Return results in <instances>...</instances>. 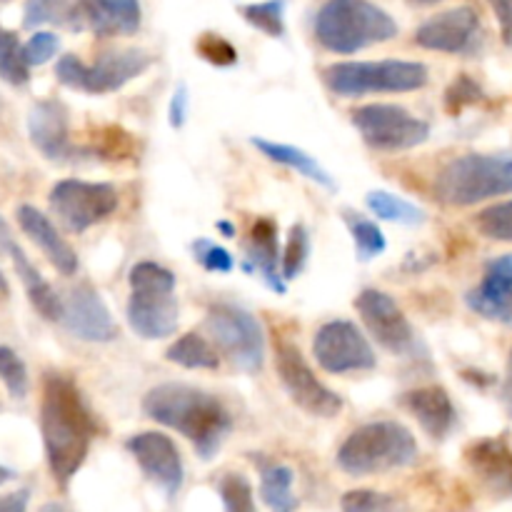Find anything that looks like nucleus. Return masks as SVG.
I'll return each mask as SVG.
<instances>
[{"label":"nucleus","instance_id":"nucleus-7","mask_svg":"<svg viewBox=\"0 0 512 512\" xmlns=\"http://www.w3.org/2000/svg\"><path fill=\"white\" fill-rule=\"evenodd\" d=\"M150 65H153V58L138 48L105 50L93 65H85L78 55L68 53L55 65V78L65 88L83 90L90 95H105L125 88L130 80L140 78Z\"/></svg>","mask_w":512,"mask_h":512},{"label":"nucleus","instance_id":"nucleus-14","mask_svg":"<svg viewBox=\"0 0 512 512\" xmlns=\"http://www.w3.org/2000/svg\"><path fill=\"white\" fill-rule=\"evenodd\" d=\"M415 43L425 50L448 55H473L483 43V23L470 5L443 10L415 30Z\"/></svg>","mask_w":512,"mask_h":512},{"label":"nucleus","instance_id":"nucleus-18","mask_svg":"<svg viewBox=\"0 0 512 512\" xmlns=\"http://www.w3.org/2000/svg\"><path fill=\"white\" fill-rule=\"evenodd\" d=\"M180 305L175 293L133 290L128 300V325L138 338L163 340L178 330Z\"/></svg>","mask_w":512,"mask_h":512},{"label":"nucleus","instance_id":"nucleus-51","mask_svg":"<svg viewBox=\"0 0 512 512\" xmlns=\"http://www.w3.org/2000/svg\"><path fill=\"white\" fill-rule=\"evenodd\" d=\"M408 3L415 5V8H428V5H438L443 0H408Z\"/></svg>","mask_w":512,"mask_h":512},{"label":"nucleus","instance_id":"nucleus-53","mask_svg":"<svg viewBox=\"0 0 512 512\" xmlns=\"http://www.w3.org/2000/svg\"><path fill=\"white\" fill-rule=\"evenodd\" d=\"M40 512H63V510H60V505L50 503V505H45V508H43V510H40Z\"/></svg>","mask_w":512,"mask_h":512},{"label":"nucleus","instance_id":"nucleus-23","mask_svg":"<svg viewBox=\"0 0 512 512\" xmlns=\"http://www.w3.org/2000/svg\"><path fill=\"white\" fill-rule=\"evenodd\" d=\"M470 470L488 485L493 493L512 495V450L500 438L475 440L465 450Z\"/></svg>","mask_w":512,"mask_h":512},{"label":"nucleus","instance_id":"nucleus-1","mask_svg":"<svg viewBox=\"0 0 512 512\" xmlns=\"http://www.w3.org/2000/svg\"><path fill=\"white\" fill-rule=\"evenodd\" d=\"M40 433L50 473L60 485H68L83 468L90 453L98 423L85 405L78 385L60 373H48L43 380L40 400Z\"/></svg>","mask_w":512,"mask_h":512},{"label":"nucleus","instance_id":"nucleus-33","mask_svg":"<svg viewBox=\"0 0 512 512\" xmlns=\"http://www.w3.org/2000/svg\"><path fill=\"white\" fill-rule=\"evenodd\" d=\"M73 8L75 0H28L23 25L25 28H38V25H65V28H70Z\"/></svg>","mask_w":512,"mask_h":512},{"label":"nucleus","instance_id":"nucleus-40","mask_svg":"<svg viewBox=\"0 0 512 512\" xmlns=\"http://www.w3.org/2000/svg\"><path fill=\"white\" fill-rule=\"evenodd\" d=\"M195 50L200 53V58L208 60L210 65H218V68H230V65L238 63V50L233 48L230 40H225L218 33H203L195 43Z\"/></svg>","mask_w":512,"mask_h":512},{"label":"nucleus","instance_id":"nucleus-34","mask_svg":"<svg viewBox=\"0 0 512 512\" xmlns=\"http://www.w3.org/2000/svg\"><path fill=\"white\" fill-rule=\"evenodd\" d=\"M308 255H310V235L308 228L303 223H295L290 228L288 235V243H285V253H283V278L285 280H295L300 273H303L305 263H308Z\"/></svg>","mask_w":512,"mask_h":512},{"label":"nucleus","instance_id":"nucleus-41","mask_svg":"<svg viewBox=\"0 0 512 512\" xmlns=\"http://www.w3.org/2000/svg\"><path fill=\"white\" fill-rule=\"evenodd\" d=\"M343 512H393L395 500L378 490H350L340 500Z\"/></svg>","mask_w":512,"mask_h":512},{"label":"nucleus","instance_id":"nucleus-42","mask_svg":"<svg viewBox=\"0 0 512 512\" xmlns=\"http://www.w3.org/2000/svg\"><path fill=\"white\" fill-rule=\"evenodd\" d=\"M193 253H195V260H198L208 273H230V270L235 268L233 255H230L223 245L213 243V240H205V238L195 240Z\"/></svg>","mask_w":512,"mask_h":512},{"label":"nucleus","instance_id":"nucleus-12","mask_svg":"<svg viewBox=\"0 0 512 512\" xmlns=\"http://www.w3.org/2000/svg\"><path fill=\"white\" fill-rule=\"evenodd\" d=\"M313 355L325 373H368L378 365L373 345L363 330L350 320H330L320 325L313 338Z\"/></svg>","mask_w":512,"mask_h":512},{"label":"nucleus","instance_id":"nucleus-50","mask_svg":"<svg viewBox=\"0 0 512 512\" xmlns=\"http://www.w3.org/2000/svg\"><path fill=\"white\" fill-rule=\"evenodd\" d=\"M15 473L10 468H5V465H0V485L8 483V480H13Z\"/></svg>","mask_w":512,"mask_h":512},{"label":"nucleus","instance_id":"nucleus-20","mask_svg":"<svg viewBox=\"0 0 512 512\" xmlns=\"http://www.w3.org/2000/svg\"><path fill=\"white\" fill-rule=\"evenodd\" d=\"M28 135L30 143L55 163H68L78 153L70 143L68 108L60 100H40L30 108Z\"/></svg>","mask_w":512,"mask_h":512},{"label":"nucleus","instance_id":"nucleus-35","mask_svg":"<svg viewBox=\"0 0 512 512\" xmlns=\"http://www.w3.org/2000/svg\"><path fill=\"white\" fill-rule=\"evenodd\" d=\"M475 225L485 238L498 240V243H512V200L485 208L475 218Z\"/></svg>","mask_w":512,"mask_h":512},{"label":"nucleus","instance_id":"nucleus-13","mask_svg":"<svg viewBox=\"0 0 512 512\" xmlns=\"http://www.w3.org/2000/svg\"><path fill=\"white\" fill-rule=\"evenodd\" d=\"M355 310H358L360 320L368 328V333L373 335L375 343L388 350L390 355L410 358V355L418 353V335H415L410 320L405 318L403 310L398 308V303L388 293L378 288L363 290L355 298Z\"/></svg>","mask_w":512,"mask_h":512},{"label":"nucleus","instance_id":"nucleus-9","mask_svg":"<svg viewBox=\"0 0 512 512\" xmlns=\"http://www.w3.org/2000/svg\"><path fill=\"white\" fill-rule=\"evenodd\" d=\"M353 125L373 150H413L430 138V123L403 105L370 103L353 110Z\"/></svg>","mask_w":512,"mask_h":512},{"label":"nucleus","instance_id":"nucleus-30","mask_svg":"<svg viewBox=\"0 0 512 512\" xmlns=\"http://www.w3.org/2000/svg\"><path fill=\"white\" fill-rule=\"evenodd\" d=\"M0 78L10 85H25L30 80V63L18 33L0 25Z\"/></svg>","mask_w":512,"mask_h":512},{"label":"nucleus","instance_id":"nucleus-31","mask_svg":"<svg viewBox=\"0 0 512 512\" xmlns=\"http://www.w3.org/2000/svg\"><path fill=\"white\" fill-rule=\"evenodd\" d=\"M345 223H348L350 235H353V243H355V253H358L360 260H373L378 255L385 253L388 243H385V235L383 230L378 228V223L365 215L353 213V210H345Z\"/></svg>","mask_w":512,"mask_h":512},{"label":"nucleus","instance_id":"nucleus-25","mask_svg":"<svg viewBox=\"0 0 512 512\" xmlns=\"http://www.w3.org/2000/svg\"><path fill=\"white\" fill-rule=\"evenodd\" d=\"M5 253L10 255V260H13L15 273H18L20 280H23L25 293H28L33 308L38 310L45 320L63 318V300H60V295L55 293L53 285H50L48 280L40 275V270L30 263L28 255L23 253V248H20L18 243H13V245H8V250H5Z\"/></svg>","mask_w":512,"mask_h":512},{"label":"nucleus","instance_id":"nucleus-44","mask_svg":"<svg viewBox=\"0 0 512 512\" xmlns=\"http://www.w3.org/2000/svg\"><path fill=\"white\" fill-rule=\"evenodd\" d=\"M488 3L500 23V35H503V43L508 45V48H512V0H488Z\"/></svg>","mask_w":512,"mask_h":512},{"label":"nucleus","instance_id":"nucleus-49","mask_svg":"<svg viewBox=\"0 0 512 512\" xmlns=\"http://www.w3.org/2000/svg\"><path fill=\"white\" fill-rule=\"evenodd\" d=\"M218 230H220V233L225 235V238H235V228H233V225L228 223V220H220V223H218Z\"/></svg>","mask_w":512,"mask_h":512},{"label":"nucleus","instance_id":"nucleus-16","mask_svg":"<svg viewBox=\"0 0 512 512\" xmlns=\"http://www.w3.org/2000/svg\"><path fill=\"white\" fill-rule=\"evenodd\" d=\"M60 323L78 340L85 343H110L118 338V325L110 315L108 305L90 285H78L63 300V318Z\"/></svg>","mask_w":512,"mask_h":512},{"label":"nucleus","instance_id":"nucleus-2","mask_svg":"<svg viewBox=\"0 0 512 512\" xmlns=\"http://www.w3.org/2000/svg\"><path fill=\"white\" fill-rule=\"evenodd\" d=\"M143 413L155 423L178 430L203 460L215 458L233 430V418L218 395L185 383H163L148 390Z\"/></svg>","mask_w":512,"mask_h":512},{"label":"nucleus","instance_id":"nucleus-4","mask_svg":"<svg viewBox=\"0 0 512 512\" xmlns=\"http://www.w3.org/2000/svg\"><path fill=\"white\" fill-rule=\"evenodd\" d=\"M418 460L415 435L398 420L360 425L338 450V468L353 478L408 468Z\"/></svg>","mask_w":512,"mask_h":512},{"label":"nucleus","instance_id":"nucleus-8","mask_svg":"<svg viewBox=\"0 0 512 512\" xmlns=\"http://www.w3.org/2000/svg\"><path fill=\"white\" fill-rule=\"evenodd\" d=\"M210 338L238 370L258 373L265 363V338L258 318L233 303H218L205 318Z\"/></svg>","mask_w":512,"mask_h":512},{"label":"nucleus","instance_id":"nucleus-48","mask_svg":"<svg viewBox=\"0 0 512 512\" xmlns=\"http://www.w3.org/2000/svg\"><path fill=\"white\" fill-rule=\"evenodd\" d=\"M15 238L13 233H10V225L5 223V218L0 215V250H8V245H13Z\"/></svg>","mask_w":512,"mask_h":512},{"label":"nucleus","instance_id":"nucleus-24","mask_svg":"<svg viewBox=\"0 0 512 512\" xmlns=\"http://www.w3.org/2000/svg\"><path fill=\"white\" fill-rule=\"evenodd\" d=\"M245 250H248V260L258 270L260 278L268 283V288L283 295L288 288H285L283 270H278V225L270 218H260L250 228V238Z\"/></svg>","mask_w":512,"mask_h":512},{"label":"nucleus","instance_id":"nucleus-22","mask_svg":"<svg viewBox=\"0 0 512 512\" xmlns=\"http://www.w3.org/2000/svg\"><path fill=\"white\" fill-rule=\"evenodd\" d=\"M403 405L410 415L420 423V428L435 440H443L453 433L458 423V413L450 400L448 390L430 385V388L410 390L403 395Z\"/></svg>","mask_w":512,"mask_h":512},{"label":"nucleus","instance_id":"nucleus-29","mask_svg":"<svg viewBox=\"0 0 512 512\" xmlns=\"http://www.w3.org/2000/svg\"><path fill=\"white\" fill-rule=\"evenodd\" d=\"M370 213L375 215L378 220H388V223H400V225H423L428 220V213H425L420 205L410 203V200L400 198V195L390 193V190H370L368 198Z\"/></svg>","mask_w":512,"mask_h":512},{"label":"nucleus","instance_id":"nucleus-37","mask_svg":"<svg viewBox=\"0 0 512 512\" xmlns=\"http://www.w3.org/2000/svg\"><path fill=\"white\" fill-rule=\"evenodd\" d=\"M130 290H163L175 293V275L153 260H143L130 268Z\"/></svg>","mask_w":512,"mask_h":512},{"label":"nucleus","instance_id":"nucleus-28","mask_svg":"<svg viewBox=\"0 0 512 512\" xmlns=\"http://www.w3.org/2000/svg\"><path fill=\"white\" fill-rule=\"evenodd\" d=\"M295 473L288 465H263L260 473V495H263L265 505L273 512H295L298 510V500L293 495Z\"/></svg>","mask_w":512,"mask_h":512},{"label":"nucleus","instance_id":"nucleus-6","mask_svg":"<svg viewBox=\"0 0 512 512\" xmlns=\"http://www.w3.org/2000/svg\"><path fill=\"white\" fill-rule=\"evenodd\" d=\"M430 70L415 60H348L323 70V83L330 93L343 98H360L370 93H413L425 88Z\"/></svg>","mask_w":512,"mask_h":512},{"label":"nucleus","instance_id":"nucleus-27","mask_svg":"<svg viewBox=\"0 0 512 512\" xmlns=\"http://www.w3.org/2000/svg\"><path fill=\"white\" fill-rule=\"evenodd\" d=\"M165 358L170 363L180 365L188 370H218L220 355L218 348L208 343L200 333H185L165 350Z\"/></svg>","mask_w":512,"mask_h":512},{"label":"nucleus","instance_id":"nucleus-15","mask_svg":"<svg viewBox=\"0 0 512 512\" xmlns=\"http://www.w3.org/2000/svg\"><path fill=\"white\" fill-rule=\"evenodd\" d=\"M128 450L135 460H138L140 470L163 490L168 498H175L183 488L185 468L180 450L168 435L163 433H138L128 440Z\"/></svg>","mask_w":512,"mask_h":512},{"label":"nucleus","instance_id":"nucleus-43","mask_svg":"<svg viewBox=\"0 0 512 512\" xmlns=\"http://www.w3.org/2000/svg\"><path fill=\"white\" fill-rule=\"evenodd\" d=\"M60 48V38L55 33H48V30H40L33 38L25 43V58H28L30 65H45Z\"/></svg>","mask_w":512,"mask_h":512},{"label":"nucleus","instance_id":"nucleus-46","mask_svg":"<svg viewBox=\"0 0 512 512\" xmlns=\"http://www.w3.org/2000/svg\"><path fill=\"white\" fill-rule=\"evenodd\" d=\"M28 490H15L0 498V512H28Z\"/></svg>","mask_w":512,"mask_h":512},{"label":"nucleus","instance_id":"nucleus-19","mask_svg":"<svg viewBox=\"0 0 512 512\" xmlns=\"http://www.w3.org/2000/svg\"><path fill=\"white\" fill-rule=\"evenodd\" d=\"M465 303L485 320L512 328V253L485 265L483 280L465 295Z\"/></svg>","mask_w":512,"mask_h":512},{"label":"nucleus","instance_id":"nucleus-21","mask_svg":"<svg viewBox=\"0 0 512 512\" xmlns=\"http://www.w3.org/2000/svg\"><path fill=\"white\" fill-rule=\"evenodd\" d=\"M15 215H18V225L23 228V233L43 250V255L58 273L73 275L78 270V255H75L73 245L58 233L48 215L40 213L33 205H20Z\"/></svg>","mask_w":512,"mask_h":512},{"label":"nucleus","instance_id":"nucleus-47","mask_svg":"<svg viewBox=\"0 0 512 512\" xmlns=\"http://www.w3.org/2000/svg\"><path fill=\"white\" fill-rule=\"evenodd\" d=\"M503 405L508 408V413L512 415V348H510V360H508V373H505V383H503Z\"/></svg>","mask_w":512,"mask_h":512},{"label":"nucleus","instance_id":"nucleus-39","mask_svg":"<svg viewBox=\"0 0 512 512\" xmlns=\"http://www.w3.org/2000/svg\"><path fill=\"white\" fill-rule=\"evenodd\" d=\"M478 100H483V88L465 73L458 75L445 90V110L450 115H460L468 105H475Z\"/></svg>","mask_w":512,"mask_h":512},{"label":"nucleus","instance_id":"nucleus-52","mask_svg":"<svg viewBox=\"0 0 512 512\" xmlns=\"http://www.w3.org/2000/svg\"><path fill=\"white\" fill-rule=\"evenodd\" d=\"M8 280H5V275L0 273V295H8Z\"/></svg>","mask_w":512,"mask_h":512},{"label":"nucleus","instance_id":"nucleus-38","mask_svg":"<svg viewBox=\"0 0 512 512\" xmlns=\"http://www.w3.org/2000/svg\"><path fill=\"white\" fill-rule=\"evenodd\" d=\"M0 380L15 400H23L28 395V368L8 345H0Z\"/></svg>","mask_w":512,"mask_h":512},{"label":"nucleus","instance_id":"nucleus-3","mask_svg":"<svg viewBox=\"0 0 512 512\" xmlns=\"http://www.w3.org/2000/svg\"><path fill=\"white\" fill-rule=\"evenodd\" d=\"M315 40L325 50L353 55L370 45L388 43L398 35V23L373 0H325L315 15Z\"/></svg>","mask_w":512,"mask_h":512},{"label":"nucleus","instance_id":"nucleus-5","mask_svg":"<svg viewBox=\"0 0 512 512\" xmlns=\"http://www.w3.org/2000/svg\"><path fill=\"white\" fill-rule=\"evenodd\" d=\"M508 193H512V155L508 153L460 155L435 178V195L453 208H470Z\"/></svg>","mask_w":512,"mask_h":512},{"label":"nucleus","instance_id":"nucleus-26","mask_svg":"<svg viewBox=\"0 0 512 512\" xmlns=\"http://www.w3.org/2000/svg\"><path fill=\"white\" fill-rule=\"evenodd\" d=\"M250 143L260 150V155H265V158L273 160V163L285 165V168L295 170V173L303 175V178L313 180V183L323 185V188L328 190H335L333 175H330L313 155L305 153L303 148H295V145L288 143H275V140L265 138H250Z\"/></svg>","mask_w":512,"mask_h":512},{"label":"nucleus","instance_id":"nucleus-45","mask_svg":"<svg viewBox=\"0 0 512 512\" xmlns=\"http://www.w3.org/2000/svg\"><path fill=\"white\" fill-rule=\"evenodd\" d=\"M170 125L173 128H183L185 118H188V85L180 83L175 88L173 100H170Z\"/></svg>","mask_w":512,"mask_h":512},{"label":"nucleus","instance_id":"nucleus-11","mask_svg":"<svg viewBox=\"0 0 512 512\" xmlns=\"http://www.w3.org/2000/svg\"><path fill=\"white\" fill-rule=\"evenodd\" d=\"M50 210L70 233H85L93 225L103 223L118 208V190L110 183L65 178L50 190Z\"/></svg>","mask_w":512,"mask_h":512},{"label":"nucleus","instance_id":"nucleus-17","mask_svg":"<svg viewBox=\"0 0 512 512\" xmlns=\"http://www.w3.org/2000/svg\"><path fill=\"white\" fill-rule=\"evenodd\" d=\"M140 23V0H75L70 30H90L98 38H113L135 35Z\"/></svg>","mask_w":512,"mask_h":512},{"label":"nucleus","instance_id":"nucleus-10","mask_svg":"<svg viewBox=\"0 0 512 512\" xmlns=\"http://www.w3.org/2000/svg\"><path fill=\"white\" fill-rule=\"evenodd\" d=\"M275 370L290 400L315 418H335L343 410V398L315 375L298 345L290 340L275 343Z\"/></svg>","mask_w":512,"mask_h":512},{"label":"nucleus","instance_id":"nucleus-32","mask_svg":"<svg viewBox=\"0 0 512 512\" xmlns=\"http://www.w3.org/2000/svg\"><path fill=\"white\" fill-rule=\"evenodd\" d=\"M285 5L288 0H263V3H248L240 8L243 18L253 28L263 30L270 38H283L285 35Z\"/></svg>","mask_w":512,"mask_h":512},{"label":"nucleus","instance_id":"nucleus-36","mask_svg":"<svg viewBox=\"0 0 512 512\" xmlns=\"http://www.w3.org/2000/svg\"><path fill=\"white\" fill-rule=\"evenodd\" d=\"M220 498H223L225 512H258L253 498V485L245 475L228 473L218 483Z\"/></svg>","mask_w":512,"mask_h":512}]
</instances>
